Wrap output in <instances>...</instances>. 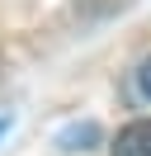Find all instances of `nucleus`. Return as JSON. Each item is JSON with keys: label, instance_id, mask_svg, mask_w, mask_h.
<instances>
[{"label": "nucleus", "instance_id": "nucleus-1", "mask_svg": "<svg viewBox=\"0 0 151 156\" xmlns=\"http://www.w3.org/2000/svg\"><path fill=\"white\" fill-rule=\"evenodd\" d=\"M113 156H151V118H132L113 137Z\"/></svg>", "mask_w": 151, "mask_h": 156}, {"label": "nucleus", "instance_id": "nucleus-3", "mask_svg": "<svg viewBox=\"0 0 151 156\" xmlns=\"http://www.w3.org/2000/svg\"><path fill=\"white\" fill-rule=\"evenodd\" d=\"M137 90H142V99H151V57L142 62V71H137Z\"/></svg>", "mask_w": 151, "mask_h": 156}, {"label": "nucleus", "instance_id": "nucleus-4", "mask_svg": "<svg viewBox=\"0 0 151 156\" xmlns=\"http://www.w3.org/2000/svg\"><path fill=\"white\" fill-rule=\"evenodd\" d=\"M0 133H5V118H0Z\"/></svg>", "mask_w": 151, "mask_h": 156}, {"label": "nucleus", "instance_id": "nucleus-2", "mask_svg": "<svg viewBox=\"0 0 151 156\" xmlns=\"http://www.w3.org/2000/svg\"><path fill=\"white\" fill-rule=\"evenodd\" d=\"M94 142H99V128H94V123H80V128H66V133H61L66 151H90Z\"/></svg>", "mask_w": 151, "mask_h": 156}]
</instances>
